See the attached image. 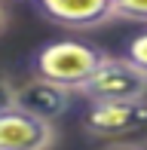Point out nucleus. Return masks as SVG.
I'll use <instances>...</instances> for the list:
<instances>
[{"label": "nucleus", "instance_id": "nucleus-6", "mask_svg": "<svg viewBox=\"0 0 147 150\" xmlns=\"http://www.w3.org/2000/svg\"><path fill=\"white\" fill-rule=\"evenodd\" d=\"M71 101H74L71 89L55 86L43 77H34V74H31V80L16 86V107L37 117V120H46V122L61 120L71 110Z\"/></svg>", "mask_w": 147, "mask_h": 150}, {"label": "nucleus", "instance_id": "nucleus-1", "mask_svg": "<svg viewBox=\"0 0 147 150\" xmlns=\"http://www.w3.org/2000/svg\"><path fill=\"white\" fill-rule=\"evenodd\" d=\"M107 58V52L101 46L89 43V40L77 37H61L49 40L31 55V74L43 77L55 86H64L71 92H80L89 77L101 67V61Z\"/></svg>", "mask_w": 147, "mask_h": 150}, {"label": "nucleus", "instance_id": "nucleus-5", "mask_svg": "<svg viewBox=\"0 0 147 150\" xmlns=\"http://www.w3.org/2000/svg\"><path fill=\"white\" fill-rule=\"evenodd\" d=\"M55 144V122L37 120L9 107L0 113V150H49Z\"/></svg>", "mask_w": 147, "mask_h": 150}, {"label": "nucleus", "instance_id": "nucleus-4", "mask_svg": "<svg viewBox=\"0 0 147 150\" xmlns=\"http://www.w3.org/2000/svg\"><path fill=\"white\" fill-rule=\"evenodd\" d=\"M46 22L68 31H92L113 22V0H31Z\"/></svg>", "mask_w": 147, "mask_h": 150}, {"label": "nucleus", "instance_id": "nucleus-11", "mask_svg": "<svg viewBox=\"0 0 147 150\" xmlns=\"http://www.w3.org/2000/svg\"><path fill=\"white\" fill-rule=\"evenodd\" d=\"M3 25H6V9H3V3H0V31H3Z\"/></svg>", "mask_w": 147, "mask_h": 150}, {"label": "nucleus", "instance_id": "nucleus-9", "mask_svg": "<svg viewBox=\"0 0 147 150\" xmlns=\"http://www.w3.org/2000/svg\"><path fill=\"white\" fill-rule=\"evenodd\" d=\"M16 107V83L6 77H0V113Z\"/></svg>", "mask_w": 147, "mask_h": 150}, {"label": "nucleus", "instance_id": "nucleus-7", "mask_svg": "<svg viewBox=\"0 0 147 150\" xmlns=\"http://www.w3.org/2000/svg\"><path fill=\"white\" fill-rule=\"evenodd\" d=\"M113 18L147 25V0H113Z\"/></svg>", "mask_w": 147, "mask_h": 150}, {"label": "nucleus", "instance_id": "nucleus-8", "mask_svg": "<svg viewBox=\"0 0 147 150\" xmlns=\"http://www.w3.org/2000/svg\"><path fill=\"white\" fill-rule=\"evenodd\" d=\"M123 58H129L138 71L147 74V28L138 31L135 37H129V43H126V49H123Z\"/></svg>", "mask_w": 147, "mask_h": 150}, {"label": "nucleus", "instance_id": "nucleus-3", "mask_svg": "<svg viewBox=\"0 0 147 150\" xmlns=\"http://www.w3.org/2000/svg\"><path fill=\"white\" fill-rule=\"evenodd\" d=\"M86 104H104V101H132L147 95V74L138 71L129 58L123 55H107L101 61L89 83L80 89Z\"/></svg>", "mask_w": 147, "mask_h": 150}, {"label": "nucleus", "instance_id": "nucleus-2", "mask_svg": "<svg viewBox=\"0 0 147 150\" xmlns=\"http://www.w3.org/2000/svg\"><path fill=\"white\" fill-rule=\"evenodd\" d=\"M83 132L104 144L147 147V95L132 101L89 104L83 113Z\"/></svg>", "mask_w": 147, "mask_h": 150}, {"label": "nucleus", "instance_id": "nucleus-10", "mask_svg": "<svg viewBox=\"0 0 147 150\" xmlns=\"http://www.w3.org/2000/svg\"><path fill=\"white\" fill-rule=\"evenodd\" d=\"M98 150H147V147H138V144H104Z\"/></svg>", "mask_w": 147, "mask_h": 150}]
</instances>
